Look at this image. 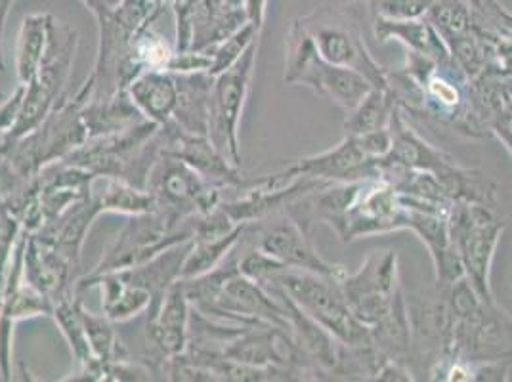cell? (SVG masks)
<instances>
[{
  "instance_id": "1",
  "label": "cell",
  "mask_w": 512,
  "mask_h": 382,
  "mask_svg": "<svg viewBox=\"0 0 512 382\" xmlns=\"http://www.w3.org/2000/svg\"><path fill=\"white\" fill-rule=\"evenodd\" d=\"M451 312L448 356L428 375L451 361H512V316L497 302L484 300L467 277L438 287Z\"/></svg>"
},
{
  "instance_id": "2",
  "label": "cell",
  "mask_w": 512,
  "mask_h": 382,
  "mask_svg": "<svg viewBox=\"0 0 512 382\" xmlns=\"http://www.w3.org/2000/svg\"><path fill=\"white\" fill-rule=\"evenodd\" d=\"M283 83L306 86L316 96L329 100L346 113L358 106L365 94L373 88L360 73L323 60L312 37L299 20L291 22L285 33Z\"/></svg>"
},
{
  "instance_id": "3",
  "label": "cell",
  "mask_w": 512,
  "mask_h": 382,
  "mask_svg": "<svg viewBox=\"0 0 512 382\" xmlns=\"http://www.w3.org/2000/svg\"><path fill=\"white\" fill-rule=\"evenodd\" d=\"M268 283L281 287L299 308L310 318L316 319L335 339L341 340L344 346H375L371 329L354 316L337 279L306 270L285 268L276 276L266 279L262 285Z\"/></svg>"
},
{
  "instance_id": "4",
  "label": "cell",
  "mask_w": 512,
  "mask_h": 382,
  "mask_svg": "<svg viewBox=\"0 0 512 382\" xmlns=\"http://www.w3.org/2000/svg\"><path fill=\"white\" fill-rule=\"evenodd\" d=\"M77 46V31L69 23L52 16L43 62L39 65L33 81L25 85L18 121L8 132V138L14 144L39 127L62 98V92L71 77Z\"/></svg>"
},
{
  "instance_id": "5",
  "label": "cell",
  "mask_w": 512,
  "mask_h": 382,
  "mask_svg": "<svg viewBox=\"0 0 512 382\" xmlns=\"http://www.w3.org/2000/svg\"><path fill=\"white\" fill-rule=\"evenodd\" d=\"M392 146L390 130H377L363 136L346 134L337 146L318 155L299 159L295 165L268 174L274 186H289L300 176L325 182H360L379 178V159Z\"/></svg>"
},
{
  "instance_id": "6",
  "label": "cell",
  "mask_w": 512,
  "mask_h": 382,
  "mask_svg": "<svg viewBox=\"0 0 512 382\" xmlns=\"http://www.w3.org/2000/svg\"><path fill=\"white\" fill-rule=\"evenodd\" d=\"M505 222L497 209L478 203H453L449 213V235L459 256L465 277L484 300H497L491 289V266Z\"/></svg>"
},
{
  "instance_id": "7",
  "label": "cell",
  "mask_w": 512,
  "mask_h": 382,
  "mask_svg": "<svg viewBox=\"0 0 512 382\" xmlns=\"http://www.w3.org/2000/svg\"><path fill=\"white\" fill-rule=\"evenodd\" d=\"M339 285L350 310L367 327L381 323L407 304L400 283L398 256L392 249L373 251L358 272H344Z\"/></svg>"
},
{
  "instance_id": "8",
  "label": "cell",
  "mask_w": 512,
  "mask_h": 382,
  "mask_svg": "<svg viewBox=\"0 0 512 382\" xmlns=\"http://www.w3.org/2000/svg\"><path fill=\"white\" fill-rule=\"evenodd\" d=\"M299 22L312 37L323 60L360 73L377 88L388 86V69L371 56L360 23L354 22L346 12L323 6L302 16Z\"/></svg>"
},
{
  "instance_id": "9",
  "label": "cell",
  "mask_w": 512,
  "mask_h": 382,
  "mask_svg": "<svg viewBox=\"0 0 512 382\" xmlns=\"http://www.w3.org/2000/svg\"><path fill=\"white\" fill-rule=\"evenodd\" d=\"M192 237V218L184 224H174L169 216L159 211L134 214L88 276H102L140 266L172 245L190 241Z\"/></svg>"
},
{
  "instance_id": "10",
  "label": "cell",
  "mask_w": 512,
  "mask_h": 382,
  "mask_svg": "<svg viewBox=\"0 0 512 382\" xmlns=\"http://www.w3.org/2000/svg\"><path fill=\"white\" fill-rule=\"evenodd\" d=\"M406 205L400 191L383 178L352 182L341 220L333 228L342 243L406 230Z\"/></svg>"
},
{
  "instance_id": "11",
  "label": "cell",
  "mask_w": 512,
  "mask_h": 382,
  "mask_svg": "<svg viewBox=\"0 0 512 382\" xmlns=\"http://www.w3.org/2000/svg\"><path fill=\"white\" fill-rule=\"evenodd\" d=\"M241 243L255 247L264 255L276 258L283 266L293 270H306L333 277L337 281L346 272L341 264H331L320 256L308 234H304L299 224L285 211L268 214L255 222H247L243 226Z\"/></svg>"
},
{
  "instance_id": "12",
  "label": "cell",
  "mask_w": 512,
  "mask_h": 382,
  "mask_svg": "<svg viewBox=\"0 0 512 382\" xmlns=\"http://www.w3.org/2000/svg\"><path fill=\"white\" fill-rule=\"evenodd\" d=\"M256 52L258 43L249 46L237 64L216 75L211 90V119L207 136L237 167L241 163L239 123L251 90Z\"/></svg>"
},
{
  "instance_id": "13",
  "label": "cell",
  "mask_w": 512,
  "mask_h": 382,
  "mask_svg": "<svg viewBox=\"0 0 512 382\" xmlns=\"http://www.w3.org/2000/svg\"><path fill=\"white\" fill-rule=\"evenodd\" d=\"M161 151L172 155L195 170L211 186L232 190L243 184L241 172L205 134H192L178 127L174 121L159 127Z\"/></svg>"
},
{
  "instance_id": "14",
  "label": "cell",
  "mask_w": 512,
  "mask_h": 382,
  "mask_svg": "<svg viewBox=\"0 0 512 382\" xmlns=\"http://www.w3.org/2000/svg\"><path fill=\"white\" fill-rule=\"evenodd\" d=\"M73 268L75 264H71L58 249L35 235H27L23 251V279L52 298V302L75 293V281L71 283Z\"/></svg>"
},
{
  "instance_id": "15",
  "label": "cell",
  "mask_w": 512,
  "mask_h": 382,
  "mask_svg": "<svg viewBox=\"0 0 512 382\" xmlns=\"http://www.w3.org/2000/svg\"><path fill=\"white\" fill-rule=\"evenodd\" d=\"M470 106L512 157V92L499 75L469 81Z\"/></svg>"
},
{
  "instance_id": "16",
  "label": "cell",
  "mask_w": 512,
  "mask_h": 382,
  "mask_svg": "<svg viewBox=\"0 0 512 382\" xmlns=\"http://www.w3.org/2000/svg\"><path fill=\"white\" fill-rule=\"evenodd\" d=\"M373 33L379 43L398 41L404 44L409 52L423 54L438 64L446 65L453 62L448 44L427 18L388 20L381 16H373Z\"/></svg>"
},
{
  "instance_id": "17",
  "label": "cell",
  "mask_w": 512,
  "mask_h": 382,
  "mask_svg": "<svg viewBox=\"0 0 512 382\" xmlns=\"http://www.w3.org/2000/svg\"><path fill=\"white\" fill-rule=\"evenodd\" d=\"M127 92L144 119L157 127L172 121L178 102V85L169 71H144L128 85Z\"/></svg>"
},
{
  "instance_id": "18",
  "label": "cell",
  "mask_w": 512,
  "mask_h": 382,
  "mask_svg": "<svg viewBox=\"0 0 512 382\" xmlns=\"http://www.w3.org/2000/svg\"><path fill=\"white\" fill-rule=\"evenodd\" d=\"M178 85V102L172 121L186 132L209 134L211 119V90L214 77L205 73L174 75Z\"/></svg>"
},
{
  "instance_id": "19",
  "label": "cell",
  "mask_w": 512,
  "mask_h": 382,
  "mask_svg": "<svg viewBox=\"0 0 512 382\" xmlns=\"http://www.w3.org/2000/svg\"><path fill=\"white\" fill-rule=\"evenodd\" d=\"M90 199L102 213L134 214L151 213L155 201L146 190H140L125 180L111 176H94L90 184Z\"/></svg>"
},
{
  "instance_id": "20",
  "label": "cell",
  "mask_w": 512,
  "mask_h": 382,
  "mask_svg": "<svg viewBox=\"0 0 512 382\" xmlns=\"http://www.w3.org/2000/svg\"><path fill=\"white\" fill-rule=\"evenodd\" d=\"M50 18V14H29L22 20L16 41V75L20 85H29L43 62Z\"/></svg>"
},
{
  "instance_id": "21",
  "label": "cell",
  "mask_w": 512,
  "mask_h": 382,
  "mask_svg": "<svg viewBox=\"0 0 512 382\" xmlns=\"http://www.w3.org/2000/svg\"><path fill=\"white\" fill-rule=\"evenodd\" d=\"M398 107V102L394 98V92L390 86L377 88L373 86L362 102L354 107L352 111L346 113L344 119V132L352 136H363L369 132L384 130L390 125V119Z\"/></svg>"
},
{
  "instance_id": "22",
  "label": "cell",
  "mask_w": 512,
  "mask_h": 382,
  "mask_svg": "<svg viewBox=\"0 0 512 382\" xmlns=\"http://www.w3.org/2000/svg\"><path fill=\"white\" fill-rule=\"evenodd\" d=\"M81 298L75 293L65 295V297L54 300V308H52V318L56 319L62 335H64L71 354L77 361V367L88 365L96 360L92 356L90 344L86 339L85 325H83V318H81Z\"/></svg>"
},
{
  "instance_id": "23",
  "label": "cell",
  "mask_w": 512,
  "mask_h": 382,
  "mask_svg": "<svg viewBox=\"0 0 512 382\" xmlns=\"http://www.w3.org/2000/svg\"><path fill=\"white\" fill-rule=\"evenodd\" d=\"M243 226L245 224L235 228L232 234L222 235V237L192 239L190 253L182 266V279H193L214 270L226 256L234 251L235 245L239 243L243 234Z\"/></svg>"
},
{
  "instance_id": "24",
  "label": "cell",
  "mask_w": 512,
  "mask_h": 382,
  "mask_svg": "<svg viewBox=\"0 0 512 382\" xmlns=\"http://www.w3.org/2000/svg\"><path fill=\"white\" fill-rule=\"evenodd\" d=\"M81 318L85 325L86 339L90 344L92 356L98 361L107 365L109 361L117 358V344H119V333L115 331V323L104 316H96L88 312L81 304Z\"/></svg>"
},
{
  "instance_id": "25",
  "label": "cell",
  "mask_w": 512,
  "mask_h": 382,
  "mask_svg": "<svg viewBox=\"0 0 512 382\" xmlns=\"http://www.w3.org/2000/svg\"><path fill=\"white\" fill-rule=\"evenodd\" d=\"M260 39V31L255 25L245 23L239 31H235L234 35H230L226 41L216 44L213 50H209L207 54H211V69L209 75H220L226 69H230L232 65L239 62V58L249 50V46L258 43Z\"/></svg>"
},
{
  "instance_id": "26",
  "label": "cell",
  "mask_w": 512,
  "mask_h": 382,
  "mask_svg": "<svg viewBox=\"0 0 512 382\" xmlns=\"http://www.w3.org/2000/svg\"><path fill=\"white\" fill-rule=\"evenodd\" d=\"M130 52L142 71H167V65L174 56V48L161 35H157L151 25L134 37Z\"/></svg>"
},
{
  "instance_id": "27",
  "label": "cell",
  "mask_w": 512,
  "mask_h": 382,
  "mask_svg": "<svg viewBox=\"0 0 512 382\" xmlns=\"http://www.w3.org/2000/svg\"><path fill=\"white\" fill-rule=\"evenodd\" d=\"M436 0H373L369 10L373 16L388 20H419L425 18Z\"/></svg>"
},
{
  "instance_id": "28",
  "label": "cell",
  "mask_w": 512,
  "mask_h": 382,
  "mask_svg": "<svg viewBox=\"0 0 512 382\" xmlns=\"http://www.w3.org/2000/svg\"><path fill=\"white\" fill-rule=\"evenodd\" d=\"M199 2L201 0H178L171 4L174 18H176V44H174L176 52H186L192 48L193 25H195V14H197Z\"/></svg>"
},
{
  "instance_id": "29",
  "label": "cell",
  "mask_w": 512,
  "mask_h": 382,
  "mask_svg": "<svg viewBox=\"0 0 512 382\" xmlns=\"http://www.w3.org/2000/svg\"><path fill=\"white\" fill-rule=\"evenodd\" d=\"M211 69V54L201 50H186L176 52L167 65V71L172 75H190V73H209Z\"/></svg>"
},
{
  "instance_id": "30",
  "label": "cell",
  "mask_w": 512,
  "mask_h": 382,
  "mask_svg": "<svg viewBox=\"0 0 512 382\" xmlns=\"http://www.w3.org/2000/svg\"><path fill=\"white\" fill-rule=\"evenodd\" d=\"M373 381H415L413 371L407 367V363L398 360H386L381 369L377 371V375L373 377Z\"/></svg>"
},
{
  "instance_id": "31",
  "label": "cell",
  "mask_w": 512,
  "mask_h": 382,
  "mask_svg": "<svg viewBox=\"0 0 512 382\" xmlns=\"http://www.w3.org/2000/svg\"><path fill=\"white\" fill-rule=\"evenodd\" d=\"M266 6H268V0H243L247 20L251 25H255L260 33L266 22Z\"/></svg>"
},
{
  "instance_id": "32",
  "label": "cell",
  "mask_w": 512,
  "mask_h": 382,
  "mask_svg": "<svg viewBox=\"0 0 512 382\" xmlns=\"http://www.w3.org/2000/svg\"><path fill=\"white\" fill-rule=\"evenodd\" d=\"M83 2H85L86 8H88L96 18H100V16H104L107 12H111L113 8H117L121 0H83Z\"/></svg>"
},
{
  "instance_id": "33",
  "label": "cell",
  "mask_w": 512,
  "mask_h": 382,
  "mask_svg": "<svg viewBox=\"0 0 512 382\" xmlns=\"http://www.w3.org/2000/svg\"><path fill=\"white\" fill-rule=\"evenodd\" d=\"M16 0H0V73L4 69V56H2V35H4V23L8 18V12L10 8L14 6Z\"/></svg>"
},
{
  "instance_id": "34",
  "label": "cell",
  "mask_w": 512,
  "mask_h": 382,
  "mask_svg": "<svg viewBox=\"0 0 512 382\" xmlns=\"http://www.w3.org/2000/svg\"><path fill=\"white\" fill-rule=\"evenodd\" d=\"M239 8H243V0H211V12H232Z\"/></svg>"
},
{
  "instance_id": "35",
  "label": "cell",
  "mask_w": 512,
  "mask_h": 382,
  "mask_svg": "<svg viewBox=\"0 0 512 382\" xmlns=\"http://www.w3.org/2000/svg\"><path fill=\"white\" fill-rule=\"evenodd\" d=\"M153 4H157V6H161V8H165V4H171V0H151Z\"/></svg>"
},
{
  "instance_id": "36",
  "label": "cell",
  "mask_w": 512,
  "mask_h": 382,
  "mask_svg": "<svg viewBox=\"0 0 512 382\" xmlns=\"http://www.w3.org/2000/svg\"><path fill=\"white\" fill-rule=\"evenodd\" d=\"M205 4H207V10L211 12V0H205Z\"/></svg>"
},
{
  "instance_id": "37",
  "label": "cell",
  "mask_w": 512,
  "mask_h": 382,
  "mask_svg": "<svg viewBox=\"0 0 512 382\" xmlns=\"http://www.w3.org/2000/svg\"><path fill=\"white\" fill-rule=\"evenodd\" d=\"M371 2H373V0H369V4H371Z\"/></svg>"
}]
</instances>
